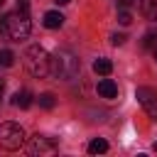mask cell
Masks as SVG:
<instances>
[{
    "label": "cell",
    "instance_id": "cell-1",
    "mask_svg": "<svg viewBox=\"0 0 157 157\" xmlns=\"http://www.w3.org/2000/svg\"><path fill=\"white\" fill-rule=\"evenodd\" d=\"M29 29H32L29 12L15 10V12L5 15V17H0V32H2V34H7L10 39H15V42H22V39H27Z\"/></svg>",
    "mask_w": 157,
    "mask_h": 157
},
{
    "label": "cell",
    "instance_id": "cell-2",
    "mask_svg": "<svg viewBox=\"0 0 157 157\" xmlns=\"http://www.w3.org/2000/svg\"><path fill=\"white\" fill-rule=\"evenodd\" d=\"M78 69H81V61H78L71 52L59 49V52L52 56V69H49V74L56 76V78H61V81H71V78L78 76Z\"/></svg>",
    "mask_w": 157,
    "mask_h": 157
},
{
    "label": "cell",
    "instance_id": "cell-3",
    "mask_svg": "<svg viewBox=\"0 0 157 157\" xmlns=\"http://www.w3.org/2000/svg\"><path fill=\"white\" fill-rule=\"evenodd\" d=\"M25 66H27V71H29L32 76L44 78V76H49V69H52V56L47 54V49H44V47L32 44V47L25 52Z\"/></svg>",
    "mask_w": 157,
    "mask_h": 157
},
{
    "label": "cell",
    "instance_id": "cell-4",
    "mask_svg": "<svg viewBox=\"0 0 157 157\" xmlns=\"http://www.w3.org/2000/svg\"><path fill=\"white\" fill-rule=\"evenodd\" d=\"M25 142V130L17 125V123H2L0 125V147L2 150H20Z\"/></svg>",
    "mask_w": 157,
    "mask_h": 157
},
{
    "label": "cell",
    "instance_id": "cell-5",
    "mask_svg": "<svg viewBox=\"0 0 157 157\" xmlns=\"http://www.w3.org/2000/svg\"><path fill=\"white\" fill-rule=\"evenodd\" d=\"M135 98L137 103L150 113L152 120H157V88H150V86H137L135 91Z\"/></svg>",
    "mask_w": 157,
    "mask_h": 157
},
{
    "label": "cell",
    "instance_id": "cell-6",
    "mask_svg": "<svg viewBox=\"0 0 157 157\" xmlns=\"http://www.w3.org/2000/svg\"><path fill=\"white\" fill-rule=\"evenodd\" d=\"M27 152L29 155H54L56 152V145L49 137H44V135H34L29 140V145H27Z\"/></svg>",
    "mask_w": 157,
    "mask_h": 157
},
{
    "label": "cell",
    "instance_id": "cell-7",
    "mask_svg": "<svg viewBox=\"0 0 157 157\" xmlns=\"http://www.w3.org/2000/svg\"><path fill=\"white\" fill-rule=\"evenodd\" d=\"M96 91H98L101 98H115L118 96V86H115L113 78H101L98 86H96Z\"/></svg>",
    "mask_w": 157,
    "mask_h": 157
},
{
    "label": "cell",
    "instance_id": "cell-8",
    "mask_svg": "<svg viewBox=\"0 0 157 157\" xmlns=\"http://www.w3.org/2000/svg\"><path fill=\"white\" fill-rule=\"evenodd\" d=\"M61 25H64V15L61 12H56V10L44 12V27L47 29H59Z\"/></svg>",
    "mask_w": 157,
    "mask_h": 157
},
{
    "label": "cell",
    "instance_id": "cell-9",
    "mask_svg": "<svg viewBox=\"0 0 157 157\" xmlns=\"http://www.w3.org/2000/svg\"><path fill=\"white\" fill-rule=\"evenodd\" d=\"M140 10L147 20L157 22V0H140Z\"/></svg>",
    "mask_w": 157,
    "mask_h": 157
},
{
    "label": "cell",
    "instance_id": "cell-10",
    "mask_svg": "<svg viewBox=\"0 0 157 157\" xmlns=\"http://www.w3.org/2000/svg\"><path fill=\"white\" fill-rule=\"evenodd\" d=\"M93 71H96L98 76H108V74L113 71V61H110V59H105V56H101V59H96V61H93Z\"/></svg>",
    "mask_w": 157,
    "mask_h": 157
},
{
    "label": "cell",
    "instance_id": "cell-11",
    "mask_svg": "<svg viewBox=\"0 0 157 157\" xmlns=\"http://www.w3.org/2000/svg\"><path fill=\"white\" fill-rule=\"evenodd\" d=\"M12 105L15 108H29L32 105V93L29 91H17L12 96Z\"/></svg>",
    "mask_w": 157,
    "mask_h": 157
},
{
    "label": "cell",
    "instance_id": "cell-12",
    "mask_svg": "<svg viewBox=\"0 0 157 157\" xmlns=\"http://www.w3.org/2000/svg\"><path fill=\"white\" fill-rule=\"evenodd\" d=\"M88 152L91 155H103V152H108V142L103 137H96V140L88 142Z\"/></svg>",
    "mask_w": 157,
    "mask_h": 157
},
{
    "label": "cell",
    "instance_id": "cell-13",
    "mask_svg": "<svg viewBox=\"0 0 157 157\" xmlns=\"http://www.w3.org/2000/svg\"><path fill=\"white\" fill-rule=\"evenodd\" d=\"M142 47H145V49H157V32H155V29H150V32L142 37Z\"/></svg>",
    "mask_w": 157,
    "mask_h": 157
},
{
    "label": "cell",
    "instance_id": "cell-14",
    "mask_svg": "<svg viewBox=\"0 0 157 157\" xmlns=\"http://www.w3.org/2000/svg\"><path fill=\"white\" fill-rule=\"evenodd\" d=\"M15 64V54L10 52V49H0V66H12Z\"/></svg>",
    "mask_w": 157,
    "mask_h": 157
},
{
    "label": "cell",
    "instance_id": "cell-15",
    "mask_svg": "<svg viewBox=\"0 0 157 157\" xmlns=\"http://www.w3.org/2000/svg\"><path fill=\"white\" fill-rule=\"evenodd\" d=\"M54 103H56V101H54V93H42V96H39V105H42L44 110H52Z\"/></svg>",
    "mask_w": 157,
    "mask_h": 157
},
{
    "label": "cell",
    "instance_id": "cell-16",
    "mask_svg": "<svg viewBox=\"0 0 157 157\" xmlns=\"http://www.w3.org/2000/svg\"><path fill=\"white\" fill-rule=\"evenodd\" d=\"M118 22H120V25H125V27H128V25H130V22H132V15H130V12H128V10H123V7H120V12H118Z\"/></svg>",
    "mask_w": 157,
    "mask_h": 157
},
{
    "label": "cell",
    "instance_id": "cell-17",
    "mask_svg": "<svg viewBox=\"0 0 157 157\" xmlns=\"http://www.w3.org/2000/svg\"><path fill=\"white\" fill-rule=\"evenodd\" d=\"M125 39H128L125 34H113V37H110V42H113L115 47H120V44H125Z\"/></svg>",
    "mask_w": 157,
    "mask_h": 157
},
{
    "label": "cell",
    "instance_id": "cell-18",
    "mask_svg": "<svg viewBox=\"0 0 157 157\" xmlns=\"http://www.w3.org/2000/svg\"><path fill=\"white\" fill-rule=\"evenodd\" d=\"M17 10H22V12H29V0H17Z\"/></svg>",
    "mask_w": 157,
    "mask_h": 157
},
{
    "label": "cell",
    "instance_id": "cell-19",
    "mask_svg": "<svg viewBox=\"0 0 157 157\" xmlns=\"http://www.w3.org/2000/svg\"><path fill=\"white\" fill-rule=\"evenodd\" d=\"M137 0H118V7H123V10H128V7H132Z\"/></svg>",
    "mask_w": 157,
    "mask_h": 157
},
{
    "label": "cell",
    "instance_id": "cell-20",
    "mask_svg": "<svg viewBox=\"0 0 157 157\" xmlns=\"http://www.w3.org/2000/svg\"><path fill=\"white\" fill-rule=\"evenodd\" d=\"M54 2H56V5H69L71 0H54Z\"/></svg>",
    "mask_w": 157,
    "mask_h": 157
},
{
    "label": "cell",
    "instance_id": "cell-21",
    "mask_svg": "<svg viewBox=\"0 0 157 157\" xmlns=\"http://www.w3.org/2000/svg\"><path fill=\"white\" fill-rule=\"evenodd\" d=\"M2 91H5V81L0 78V96H2Z\"/></svg>",
    "mask_w": 157,
    "mask_h": 157
},
{
    "label": "cell",
    "instance_id": "cell-22",
    "mask_svg": "<svg viewBox=\"0 0 157 157\" xmlns=\"http://www.w3.org/2000/svg\"><path fill=\"white\" fill-rule=\"evenodd\" d=\"M2 5H5V0H0V7H2Z\"/></svg>",
    "mask_w": 157,
    "mask_h": 157
},
{
    "label": "cell",
    "instance_id": "cell-23",
    "mask_svg": "<svg viewBox=\"0 0 157 157\" xmlns=\"http://www.w3.org/2000/svg\"><path fill=\"white\" fill-rule=\"evenodd\" d=\"M155 152H157V142H155Z\"/></svg>",
    "mask_w": 157,
    "mask_h": 157
},
{
    "label": "cell",
    "instance_id": "cell-24",
    "mask_svg": "<svg viewBox=\"0 0 157 157\" xmlns=\"http://www.w3.org/2000/svg\"><path fill=\"white\" fill-rule=\"evenodd\" d=\"M155 59H157V49H155Z\"/></svg>",
    "mask_w": 157,
    "mask_h": 157
}]
</instances>
